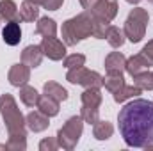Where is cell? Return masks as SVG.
I'll use <instances>...</instances> for the list:
<instances>
[{"label":"cell","instance_id":"obj_1","mask_svg":"<svg viewBox=\"0 0 153 151\" xmlns=\"http://www.w3.org/2000/svg\"><path fill=\"white\" fill-rule=\"evenodd\" d=\"M119 132L128 146L150 148L153 144V101L134 100L117 115Z\"/></svg>","mask_w":153,"mask_h":151},{"label":"cell","instance_id":"obj_2","mask_svg":"<svg viewBox=\"0 0 153 151\" xmlns=\"http://www.w3.org/2000/svg\"><path fill=\"white\" fill-rule=\"evenodd\" d=\"M93 36V13L85 11L62 25V39L66 44H76L82 39Z\"/></svg>","mask_w":153,"mask_h":151},{"label":"cell","instance_id":"obj_3","mask_svg":"<svg viewBox=\"0 0 153 151\" xmlns=\"http://www.w3.org/2000/svg\"><path fill=\"white\" fill-rule=\"evenodd\" d=\"M0 114L5 121L9 137H18L23 135L25 137V130H23V115L20 112V109L16 107V101L11 94H2L0 96Z\"/></svg>","mask_w":153,"mask_h":151},{"label":"cell","instance_id":"obj_4","mask_svg":"<svg viewBox=\"0 0 153 151\" xmlns=\"http://www.w3.org/2000/svg\"><path fill=\"white\" fill-rule=\"evenodd\" d=\"M148 11L137 7L132 9V13L128 14L126 21H125V36L130 39L132 43H139L144 38L146 32V25H148Z\"/></svg>","mask_w":153,"mask_h":151},{"label":"cell","instance_id":"obj_5","mask_svg":"<svg viewBox=\"0 0 153 151\" xmlns=\"http://www.w3.org/2000/svg\"><path fill=\"white\" fill-rule=\"evenodd\" d=\"M82 117H71L68 119V123L59 130V146L64 148V150H71L78 142V137L82 133Z\"/></svg>","mask_w":153,"mask_h":151},{"label":"cell","instance_id":"obj_6","mask_svg":"<svg viewBox=\"0 0 153 151\" xmlns=\"http://www.w3.org/2000/svg\"><path fill=\"white\" fill-rule=\"evenodd\" d=\"M68 80H70L71 84H80V85H84V87H96V89H100V87L103 85V78H102V76L98 75L96 71L85 70L84 66L70 70V71H68Z\"/></svg>","mask_w":153,"mask_h":151},{"label":"cell","instance_id":"obj_7","mask_svg":"<svg viewBox=\"0 0 153 151\" xmlns=\"http://www.w3.org/2000/svg\"><path fill=\"white\" fill-rule=\"evenodd\" d=\"M39 46H41L43 53L52 61H61L66 55V43L59 41L57 38H43Z\"/></svg>","mask_w":153,"mask_h":151},{"label":"cell","instance_id":"obj_8","mask_svg":"<svg viewBox=\"0 0 153 151\" xmlns=\"http://www.w3.org/2000/svg\"><path fill=\"white\" fill-rule=\"evenodd\" d=\"M91 13L105 21H112L114 16L117 14V2L116 0H98L94 7L91 9Z\"/></svg>","mask_w":153,"mask_h":151},{"label":"cell","instance_id":"obj_9","mask_svg":"<svg viewBox=\"0 0 153 151\" xmlns=\"http://www.w3.org/2000/svg\"><path fill=\"white\" fill-rule=\"evenodd\" d=\"M29 78H30V68H29L25 62L14 64V66L9 70V82H11L13 85H16V87L25 85V84L29 82Z\"/></svg>","mask_w":153,"mask_h":151},{"label":"cell","instance_id":"obj_10","mask_svg":"<svg viewBox=\"0 0 153 151\" xmlns=\"http://www.w3.org/2000/svg\"><path fill=\"white\" fill-rule=\"evenodd\" d=\"M2 38L4 43L9 46H16L22 39V29H20V21H7L4 30H2Z\"/></svg>","mask_w":153,"mask_h":151},{"label":"cell","instance_id":"obj_11","mask_svg":"<svg viewBox=\"0 0 153 151\" xmlns=\"http://www.w3.org/2000/svg\"><path fill=\"white\" fill-rule=\"evenodd\" d=\"M150 66H152V62H150L143 53H139V55H134V57H130V59L126 61L125 70H126L132 76H135V75H139V73H143V71H148Z\"/></svg>","mask_w":153,"mask_h":151},{"label":"cell","instance_id":"obj_12","mask_svg":"<svg viewBox=\"0 0 153 151\" xmlns=\"http://www.w3.org/2000/svg\"><path fill=\"white\" fill-rule=\"evenodd\" d=\"M43 50H41V46H36V44H30V46H27L25 50H23V53H22V62H25L29 68H38L39 64H41V61H43Z\"/></svg>","mask_w":153,"mask_h":151},{"label":"cell","instance_id":"obj_13","mask_svg":"<svg viewBox=\"0 0 153 151\" xmlns=\"http://www.w3.org/2000/svg\"><path fill=\"white\" fill-rule=\"evenodd\" d=\"M125 66H126V59L119 52L109 53L107 59H105V70H107V73H119V75H123Z\"/></svg>","mask_w":153,"mask_h":151},{"label":"cell","instance_id":"obj_14","mask_svg":"<svg viewBox=\"0 0 153 151\" xmlns=\"http://www.w3.org/2000/svg\"><path fill=\"white\" fill-rule=\"evenodd\" d=\"M27 124L32 132H43L45 128H48V115L43 114L41 110L30 112L27 115Z\"/></svg>","mask_w":153,"mask_h":151},{"label":"cell","instance_id":"obj_15","mask_svg":"<svg viewBox=\"0 0 153 151\" xmlns=\"http://www.w3.org/2000/svg\"><path fill=\"white\" fill-rule=\"evenodd\" d=\"M0 16L7 21H20V13L13 0H0Z\"/></svg>","mask_w":153,"mask_h":151},{"label":"cell","instance_id":"obj_16","mask_svg":"<svg viewBox=\"0 0 153 151\" xmlns=\"http://www.w3.org/2000/svg\"><path fill=\"white\" fill-rule=\"evenodd\" d=\"M36 32L43 38H55L57 34V25L52 18H41L36 25Z\"/></svg>","mask_w":153,"mask_h":151},{"label":"cell","instance_id":"obj_17","mask_svg":"<svg viewBox=\"0 0 153 151\" xmlns=\"http://www.w3.org/2000/svg\"><path fill=\"white\" fill-rule=\"evenodd\" d=\"M38 109H39L43 114H46L48 117H52V115H57V114H59V101L45 94V96H41V98H39Z\"/></svg>","mask_w":153,"mask_h":151},{"label":"cell","instance_id":"obj_18","mask_svg":"<svg viewBox=\"0 0 153 151\" xmlns=\"http://www.w3.org/2000/svg\"><path fill=\"white\" fill-rule=\"evenodd\" d=\"M45 94L57 100V101H64L68 98V91L62 85H59L57 82H46L45 84Z\"/></svg>","mask_w":153,"mask_h":151},{"label":"cell","instance_id":"obj_19","mask_svg":"<svg viewBox=\"0 0 153 151\" xmlns=\"http://www.w3.org/2000/svg\"><path fill=\"white\" fill-rule=\"evenodd\" d=\"M82 103L85 107H96L102 103V94H100V89L96 87H85V91L82 93Z\"/></svg>","mask_w":153,"mask_h":151},{"label":"cell","instance_id":"obj_20","mask_svg":"<svg viewBox=\"0 0 153 151\" xmlns=\"http://www.w3.org/2000/svg\"><path fill=\"white\" fill-rule=\"evenodd\" d=\"M20 20H23V21H34L36 18H38V4H34V2H30V0H25L23 4H22V7H20Z\"/></svg>","mask_w":153,"mask_h":151},{"label":"cell","instance_id":"obj_21","mask_svg":"<svg viewBox=\"0 0 153 151\" xmlns=\"http://www.w3.org/2000/svg\"><path fill=\"white\" fill-rule=\"evenodd\" d=\"M114 94V100L117 103H123L125 100H128V98H134V96H137V94H141V89L137 87V85H123V87H119Z\"/></svg>","mask_w":153,"mask_h":151},{"label":"cell","instance_id":"obj_22","mask_svg":"<svg viewBox=\"0 0 153 151\" xmlns=\"http://www.w3.org/2000/svg\"><path fill=\"white\" fill-rule=\"evenodd\" d=\"M39 98H41V96L38 94V91H36L34 87L22 85V91H20V100H22L27 107H34V105H38Z\"/></svg>","mask_w":153,"mask_h":151},{"label":"cell","instance_id":"obj_23","mask_svg":"<svg viewBox=\"0 0 153 151\" xmlns=\"http://www.w3.org/2000/svg\"><path fill=\"white\" fill-rule=\"evenodd\" d=\"M94 137L98 139V141H105V139H109L111 135H112V132H114V128H112V124L109 123V121H96L94 123Z\"/></svg>","mask_w":153,"mask_h":151},{"label":"cell","instance_id":"obj_24","mask_svg":"<svg viewBox=\"0 0 153 151\" xmlns=\"http://www.w3.org/2000/svg\"><path fill=\"white\" fill-rule=\"evenodd\" d=\"M109 27H111V21H105V20H102V18H98V16L93 14V36L94 38L105 39Z\"/></svg>","mask_w":153,"mask_h":151},{"label":"cell","instance_id":"obj_25","mask_svg":"<svg viewBox=\"0 0 153 151\" xmlns=\"http://www.w3.org/2000/svg\"><path fill=\"white\" fill-rule=\"evenodd\" d=\"M103 84H105L107 91L116 93L119 87L125 85V78H123V75H119V73H107V78H103Z\"/></svg>","mask_w":153,"mask_h":151},{"label":"cell","instance_id":"obj_26","mask_svg":"<svg viewBox=\"0 0 153 151\" xmlns=\"http://www.w3.org/2000/svg\"><path fill=\"white\" fill-rule=\"evenodd\" d=\"M105 39L109 41V44L112 46V48H119L123 43H125V34L117 29V27H109V30H107V36H105Z\"/></svg>","mask_w":153,"mask_h":151},{"label":"cell","instance_id":"obj_27","mask_svg":"<svg viewBox=\"0 0 153 151\" xmlns=\"http://www.w3.org/2000/svg\"><path fill=\"white\" fill-rule=\"evenodd\" d=\"M134 82H135V85L143 91V89H148V91H152L153 89V73L150 71H143V73H139V75L134 76Z\"/></svg>","mask_w":153,"mask_h":151},{"label":"cell","instance_id":"obj_28","mask_svg":"<svg viewBox=\"0 0 153 151\" xmlns=\"http://www.w3.org/2000/svg\"><path fill=\"white\" fill-rule=\"evenodd\" d=\"M84 62H85V57H84L82 53H73V55H70V57L64 59V66H66L68 70L80 68V66H84Z\"/></svg>","mask_w":153,"mask_h":151},{"label":"cell","instance_id":"obj_29","mask_svg":"<svg viewBox=\"0 0 153 151\" xmlns=\"http://www.w3.org/2000/svg\"><path fill=\"white\" fill-rule=\"evenodd\" d=\"M80 117H82L84 121H87V123H93V124H94V123L98 121V109H96V107H85V105H84Z\"/></svg>","mask_w":153,"mask_h":151},{"label":"cell","instance_id":"obj_30","mask_svg":"<svg viewBox=\"0 0 153 151\" xmlns=\"http://www.w3.org/2000/svg\"><path fill=\"white\" fill-rule=\"evenodd\" d=\"M62 2H64V0H46V2L43 4V7H45V9H50V11H55V9H59V7L62 5Z\"/></svg>","mask_w":153,"mask_h":151},{"label":"cell","instance_id":"obj_31","mask_svg":"<svg viewBox=\"0 0 153 151\" xmlns=\"http://www.w3.org/2000/svg\"><path fill=\"white\" fill-rule=\"evenodd\" d=\"M141 53H143V55H144V57H146V59L153 64V41H150V43L143 48V52H141Z\"/></svg>","mask_w":153,"mask_h":151},{"label":"cell","instance_id":"obj_32","mask_svg":"<svg viewBox=\"0 0 153 151\" xmlns=\"http://www.w3.org/2000/svg\"><path fill=\"white\" fill-rule=\"evenodd\" d=\"M96 2H98V0H80V5H82L85 11H91V9L94 7Z\"/></svg>","mask_w":153,"mask_h":151},{"label":"cell","instance_id":"obj_33","mask_svg":"<svg viewBox=\"0 0 153 151\" xmlns=\"http://www.w3.org/2000/svg\"><path fill=\"white\" fill-rule=\"evenodd\" d=\"M57 146H59V144H55L53 141H43V142L39 144V148H41V150H46V148H50V150H55Z\"/></svg>","mask_w":153,"mask_h":151},{"label":"cell","instance_id":"obj_34","mask_svg":"<svg viewBox=\"0 0 153 151\" xmlns=\"http://www.w3.org/2000/svg\"><path fill=\"white\" fill-rule=\"evenodd\" d=\"M30 2H34V4H38V5H43L46 0H30Z\"/></svg>","mask_w":153,"mask_h":151},{"label":"cell","instance_id":"obj_35","mask_svg":"<svg viewBox=\"0 0 153 151\" xmlns=\"http://www.w3.org/2000/svg\"><path fill=\"white\" fill-rule=\"evenodd\" d=\"M126 2H128V4H139L141 0H126Z\"/></svg>","mask_w":153,"mask_h":151},{"label":"cell","instance_id":"obj_36","mask_svg":"<svg viewBox=\"0 0 153 151\" xmlns=\"http://www.w3.org/2000/svg\"><path fill=\"white\" fill-rule=\"evenodd\" d=\"M150 2H152V4H153V0H150Z\"/></svg>","mask_w":153,"mask_h":151}]
</instances>
